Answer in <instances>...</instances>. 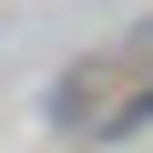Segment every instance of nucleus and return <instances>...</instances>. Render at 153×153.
<instances>
[{
    "label": "nucleus",
    "mask_w": 153,
    "mask_h": 153,
    "mask_svg": "<svg viewBox=\"0 0 153 153\" xmlns=\"http://www.w3.org/2000/svg\"><path fill=\"white\" fill-rule=\"evenodd\" d=\"M133 123H153V92H133V102H123V112H112L102 133H133Z\"/></svg>",
    "instance_id": "obj_1"
},
{
    "label": "nucleus",
    "mask_w": 153,
    "mask_h": 153,
    "mask_svg": "<svg viewBox=\"0 0 153 153\" xmlns=\"http://www.w3.org/2000/svg\"><path fill=\"white\" fill-rule=\"evenodd\" d=\"M112 61H153V21H143V31H133V41L112 51Z\"/></svg>",
    "instance_id": "obj_2"
}]
</instances>
